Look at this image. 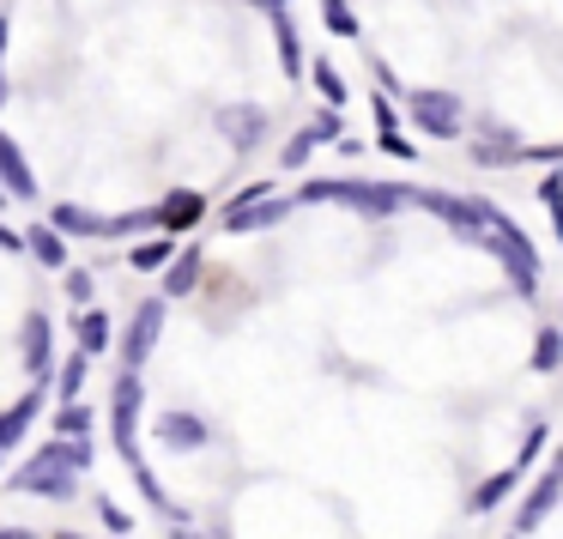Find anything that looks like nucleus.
Wrapping results in <instances>:
<instances>
[{"mask_svg":"<svg viewBox=\"0 0 563 539\" xmlns=\"http://www.w3.org/2000/svg\"><path fill=\"white\" fill-rule=\"evenodd\" d=\"M170 255H176V237H158V243H140V249H134V255H128V261H134L140 273H158V267H164V261H170Z\"/></svg>","mask_w":563,"mask_h":539,"instance_id":"25","label":"nucleus"},{"mask_svg":"<svg viewBox=\"0 0 563 539\" xmlns=\"http://www.w3.org/2000/svg\"><path fill=\"white\" fill-rule=\"evenodd\" d=\"M98 515H103V527H110V534H128V527H134V521L122 515V503H115V497H98Z\"/></svg>","mask_w":563,"mask_h":539,"instance_id":"32","label":"nucleus"},{"mask_svg":"<svg viewBox=\"0 0 563 539\" xmlns=\"http://www.w3.org/2000/svg\"><path fill=\"white\" fill-rule=\"evenodd\" d=\"M0 249H7V255H19V249H25V237H19L13 224H0Z\"/></svg>","mask_w":563,"mask_h":539,"instance_id":"34","label":"nucleus"},{"mask_svg":"<svg viewBox=\"0 0 563 539\" xmlns=\"http://www.w3.org/2000/svg\"><path fill=\"white\" fill-rule=\"evenodd\" d=\"M207 437H212V430L200 425L195 413H164L158 418V442H170V449H200Z\"/></svg>","mask_w":563,"mask_h":539,"instance_id":"13","label":"nucleus"},{"mask_svg":"<svg viewBox=\"0 0 563 539\" xmlns=\"http://www.w3.org/2000/svg\"><path fill=\"white\" fill-rule=\"evenodd\" d=\"M19 237H25V249L43 267H67V237L55 231V224H31V231H19Z\"/></svg>","mask_w":563,"mask_h":539,"instance_id":"15","label":"nucleus"},{"mask_svg":"<svg viewBox=\"0 0 563 539\" xmlns=\"http://www.w3.org/2000/svg\"><path fill=\"white\" fill-rule=\"evenodd\" d=\"M321 19H328L333 37H357V19H352V7H345V0H321Z\"/></svg>","mask_w":563,"mask_h":539,"instance_id":"28","label":"nucleus"},{"mask_svg":"<svg viewBox=\"0 0 563 539\" xmlns=\"http://www.w3.org/2000/svg\"><path fill=\"white\" fill-rule=\"evenodd\" d=\"M164 304H170V297H146V304L134 309V328H128V340H122L128 370H140L152 358V345H158V333H164Z\"/></svg>","mask_w":563,"mask_h":539,"instance_id":"5","label":"nucleus"},{"mask_svg":"<svg viewBox=\"0 0 563 539\" xmlns=\"http://www.w3.org/2000/svg\"><path fill=\"white\" fill-rule=\"evenodd\" d=\"M297 200H345L364 219H388V212L406 207V188L394 183H345V176H316V183L297 188Z\"/></svg>","mask_w":563,"mask_h":539,"instance_id":"1","label":"nucleus"},{"mask_svg":"<svg viewBox=\"0 0 563 539\" xmlns=\"http://www.w3.org/2000/svg\"><path fill=\"white\" fill-rule=\"evenodd\" d=\"M62 292H67V304H74V309H86L91 304V273H67Z\"/></svg>","mask_w":563,"mask_h":539,"instance_id":"31","label":"nucleus"},{"mask_svg":"<svg viewBox=\"0 0 563 539\" xmlns=\"http://www.w3.org/2000/svg\"><path fill=\"white\" fill-rule=\"evenodd\" d=\"M309 128H316V134H321V146H328V140H340V134H345L340 110H321V116H316V122H309Z\"/></svg>","mask_w":563,"mask_h":539,"instance_id":"33","label":"nucleus"},{"mask_svg":"<svg viewBox=\"0 0 563 539\" xmlns=\"http://www.w3.org/2000/svg\"><path fill=\"white\" fill-rule=\"evenodd\" d=\"M515 479H521V466H509V473H490L485 485L473 491V509H478V515H485V509H497V503L515 491Z\"/></svg>","mask_w":563,"mask_h":539,"instance_id":"20","label":"nucleus"},{"mask_svg":"<svg viewBox=\"0 0 563 539\" xmlns=\"http://www.w3.org/2000/svg\"><path fill=\"white\" fill-rule=\"evenodd\" d=\"M158 224V212L140 207V212H122V219H103V237H134V231H152Z\"/></svg>","mask_w":563,"mask_h":539,"instance_id":"27","label":"nucleus"},{"mask_svg":"<svg viewBox=\"0 0 563 539\" xmlns=\"http://www.w3.org/2000/svg\"><path fill=\"white\" fill-rule=\"evenodd\" d=\"M406 122L418 128V134H430V140H461V128H466V103L454 98V91H412L406 98Z\"/></svg>","mask_w":563,"mask_h":539,"instance_id":"2","label":"nucleus"},{"mask_svg":"<svg viewBox=\"0 0 563 539\" xmlns=\"http://www.w3.org/2000/svg\"><path fill=\"white\" fill-rule=\"evenodd\" d=\"M0 188H7L13 200H31V195H37V183H31V164H25V152L13 146V134H7V128H0Z\"/></svg>","mask_w":563,"mask_h":539,"instance_id":"8","label":"nucleus"},{"mask_svg":"<svg viewBox=\"0 0 563 539\" xmlns=\"http://www.w3.org/2000/svg\"><path fill=\"white\" fill-rule=\"evenodd\" d=\"M285 212H291V200H279V195L231 200V207H224V231H231V237H255V231H273V224H285Z\"/></svg>","mask_w":563,"mask_h":539,"instance_id":"4","label":"nucleus"},{"mask_svg":"<svg viewBox=\"0 0 563 539\" xmlns=\"http://www.w3.org/2000/svg\"><path fill=\"white\" fill-rule=\"evenodd\" d=\"M7 200H13V195H7V188H0V207H7Z\"/></svg>","mask_w":563,"mask_h":539,"instance_id":"40","label":"nucleus"},{"mask_svg":"<svg viewBox=\"0 0 563 539\" xmlns=\"http://www.w3.org/2000/svg\"><path fill=\"white\" fill-rule=\"evenodd\" d=\"M0 539H37V534H0Z\"/></svg>","mask_w":563,"mask_h":539,"instance_id":"39","label":"nucleus"},{"mask_svg":"<svg viewBox=\"0 0 563 539\" xmlns=\"http://www.w3.org/2000/svg\"><path fill=\"white\" fill-rule=\"evenodd\" d=\"M31 425H37V394H25L19 406H7V413H0V454L13 449V442L25 437Z\"/></svg>","mask_w":563,"mask_h":539,"instance_id":"18","label":"nucleus"},{"mask_svg":"<svg viewBox=\"0 0 563 539\" xmlns=\"http://www.w3.org/2000/svg\"><path fill=\"white\" fill-rule=\"evenodd\" d=\"M309 79H316V91L328 98V110H340V103H345V79H340V67H333V62H321V55H316V62H309Z\"/></svg>","mask_w":563,"mask_h":539,"instance_id":"21","label":"nucleus"},{"mask_svg":"<svg viewBox=\"0 0 563 539\" xmlns=\"http://www.w3.org/2000/svg\"><path fill=\"white\" fill-rule=\"evenodd\" d=\"M219 128L231 134L236 152H249V146H261V134H267V110H255V103H224Z\"/></svg>","mask_w":563,"mask_h":539,"instance_id":"7","label":"nucleus"},{"mask_svg":"<svg viewBox=\"0 0 563 539\" xmlns=\"http://www.w3.org/2000/svg\"><path fill=\"white\" fill-rule=\"evenodd\" d=\"M31 461H37V466H62V473H86V466H91V437H55V442H43Z\"/></svg>","mask_w":563,"mask_h":539,"instance_id":"10","label":"nucleus"},{"mask_svg":"<svg viewBox=\"0 0 563 539\" xmlns=\"http://www.w3.org/2000/svg\"><path fill=\"white\" fill-rule=\"evenodd\" d=\"M255 7H267V13H273V7H285V0H255Z\"/></svg>","mask_w":563,"mask_h":539,"instance_id":"38","label":"nucleus"},{"mask_svg":"<svg viewBox=\"0 0 563 539\" xmlns=\"http://www.w3.org/2000/svg\"><path fill=\"white\" fill-rule=\"evenodd\" d=\"M551 497H558V473H545L533 485V497H527V509H521V527H539V515L551 509Z\"/></svg>","mask_w":563,"mask_h":539,"instance_id":"26","label":"nucleus"},{"mask_svg":"<svg viewBox=\"0 0 563 539\" xmlns=\"http://www.w3.org/2000/svg\"><path fill=\"white\" fill-rule=\"evenodd\" d=\"M170 539H195V534H188V527H183V521H170Z\"/></svg>","mask_w":563,"mask_h":539,"instance_id":"36","label":"nucleus"},{"mask_svg":"<svg viewBox=\"0 0 563 539\" xmlns=\"http://www.w3.org/2000/svg\"><path fill=\"white\" fill-rule=\"evenodd\" d=\"M25 358H31V376H49V321L31 316L25 328Z\"/></svg>","mask_w":563,"mask_h":539,"instance_id":"19","label":"nucleus"},{"mask_svg":"<svg viewBox=\"0 0 563 539\" xmlns=\"http://www.w3.org/2000/svg\"><path fill=\"white\" fill-rule=\"evenodd\" d=\"M86 376H91V358L74 345V358L62 364V376H55V388H62V400H79V388H86Z\"/></svg>","mask_w":563,"mask_h":539,"instance_id":"23","label":"nucleus"},{"mask_svg":"<svg viewBox=\"0 0 563 539\" xmlns=\"http://www.w3.org/2000/svg\"><path fill=\"white\" fill-rule=\"evenodd\" d=\"M91 430V406L86 400H62V413H55V437H86Z\"/></svg>","mask_w":563,"mask_h":539,"instance_id":"24","label":"nucleus"},{"mask_svg":"<svg viewBox=\"0 0 563 539\" xmlns=\"http://www.w3.org/2000/svg\"><path fill=\"white\" fill-rule=\"evenodd\" d=\"M200 267H207V255L200 249H183V255L164 261V292L158 297H188L200 285Z\"/></svg>","mask_w":563,"mask_h":539,"instance_id":"11","label":"nucleus"},{"mask_svg":"<svg viewBox=\"0 0 563 539\" xmlns=\"http://www.w3.org/2000/svg\"><path fill=\"white\" fill-rule=\"evenodd\" d=\"M558 358H563V340H558V328H539V345H533V370H558Z\"/></svg>","mask_w":563,"mask_h":539,"instance_id":"29","label":"nucleus"},{"mask_svg":"<svg viewBox=\"0 0 563 539\" xmlns=\"http://www.w3.org/2000/svg\"><path fill=\"white\" fill-rule=\"evenodd\" d=\"M406 207H424L437 212L449 231H461L466 243L485 249V200H461V195H418V188H406Z\"/></svg>","mask_w":563,"mask_h":539,"instance_id":"3","label":"nucleus"},{"mask_svg":"<svg viewBox=\"0 0 563 539\" xmlns=\"http://www.w3.org/2000/svg\"><path fill=\"white\" fill-rule=\"evenodd\" d=\"M200 207H207V200H200V195H170V200H164V207H152V212H158L164 237H176V231H188V224L200 219Z\"/></svg>","mask_w":563,"mask_h":539,"instance_id":"16","label":"nucleus"},{"mask_svg":"<svg viewBox=\"0 0 563 539\" xmlns=\"http://www.w3.org/2000/svg\"><path fill=\"white\" fill-rule=\"evenodd\" d=\"M62 539H79V534H62Z\"/></svg>","mask_w":563,"mask_h":539,"instance_id":"41","label":"nucleus"},{"mask_svg":"<svg viewBox=\"0 0 563 539\" xmlns=\"http://www.w3.org/2000/svg\"><path fill=\"white\" fill-rule=\"evenodd\" d=\"M74 345H79V352H86V358H98V352H110V345H115V321L110 316H103V309H79V316H74Z\"/></svg>","mask_w":563,"mask_h":539,"instance_id":"9","label":"nucleus"},{"mask_svg":"<svg viewBox=\"0 0 563 539\" xmlns=\"http://www.w3.org/2000/svg\"><path fill=\"white\" fill-rule=\"evenodd\" d=\"M376 140H382V152H388V158H418V146L400 134V110H394L388 98H376Z\"/></svg>","mask_w":563,"mask_h":539,"instance_id":"12","label":"nucleus"},{"mask_svg":"<svg viewBox=\"0 0 563 539\" xmlns=\"http://www.w3.org/2000/svg\"><path fill=\"white\" fill-rule=\"evenodd\" d=\"M13 491H25V497H55V503H67V497L79 491V473H62V466L25 461V473H13Z\"/></svg>","mask_w":563,"mask_h":539,"instance_id":"6","label":"nucleus"},{"mask_svg":"<svg viewBox=\"0 0 563 539\" xmlns=\"http://www.w3.org/2000/svg\"><path fill=\"white\" fill-rule=\"evenodd\" d=\"M273 37H279V62H285V74H303V43H297V25H291V13L285 7H273Z\"/></svg>","mask_w":563,"mask_h":539,"instance_id":"17","label":"nucleus"},{"mask_svg":"<svg viewBox=\"0 0 563 539\" xmlns=\"http://www.w3.org/2000/svg\"><path fill=\"white\" fill-rule=\"evenodd\" d=\"M473 158L478 164H515V158H527L521 146H497V140H485V146H473Z\"/></svg>","mask_w":563,"mask_h":539,"instance_id":"30","label":"nucleus"},{"mask_svg":"<svg viewBox=\"0 0 563 539\" xmlns=\"http://www.w3.org/2000/svg\"><path fill=\"white\" fill-rule=\"evenodd\" d=\"M0 110H7V74H0Z\"/></svg>","mask_w":563,"mask_h":539,"instance_id":"37","label":"nucleus"},{"mask_svg":"<svg viewBox=\"0 0 563 539\" xmlns=\"http://www.w3.org/2000/svg\"><path fill=\"white\" fill-rule=\"evenodd\" d=\"M316 146H321V134H316V128H297V134L285 140V152H279V170H303V164H309V152H316Z\"/></svg>","mask_w":563,"mask_h":539,"instance_id":"22","label":"nucleus"},{"mask_svg":"<svg viewBox=\"0 0 563 539\" xmlns=\"http://www.w3.org/2000/svg\"><path fill=\"white\" fill-rule=\"evenodd\" d=\"M49 224H55L62 237H103V212L79 207V200H62V207L49 212Z\"/></svg>","mask_w":563,"mask_h":539,"instance_id":"14","label":"nucleus"},{"mask_svg":"<svg viewBox=\"0 0 563 539\" xmlns=\"http://www.w3.org/2000/svg\"><path fill=\"white\" fill-rule=\"evenodd\" d=\"M7 43H13V19H0V62H7Z\"/></svg>","mask_w":563,"mask_h":539,"instance_id":"35","label":"nucleus"}]
</instances>
